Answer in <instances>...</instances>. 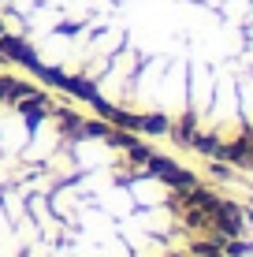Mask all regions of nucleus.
I'll return each instance as SVG.
<instances>
[{
  "label": "nucleus",
  "mask_w": 253,
  "mask_h": 257,
  "mask_svg": "<svg viewBox=\"0 0 253 257\" xmlns=\"http://www.w3.org/2000/svg\"><path fill=\"white\" fill-rule=\"evenodd\" d=\"M0 60H4V64H23V67H30V71L41 67L38 52L26 45L23 38H15V34H0Z\"/></svg>",
  "instance_id": "nucleus-1"
},
{
  "label": "nucleus",
  "mask_w": 253,
  "mask_h": 257,
  "mask_svg": "<svg viewBox=\"0 0 253 257\" xmlns=\"http://www.w3.org/2000/svg\"><path fill=\"white\" fill-rule=\"evenodd\" d=\"M30 93H38L34 82H23L15 75H0V101H19V97H30Z\"/></svg>",
  "instance_id": "nucleus-2"
},
{
  "label": "nucleus",
  "mask_w": 253,
  "mask_h": 257,
  "mask_svg": "<svg viewBox=\"0 0 253 257\" xmlns=\"http://www.w3.org/2000/svg\"><path fill=\"white\" fill-rule=\"evenodd\" d=\"M64 90L71 93V97H78V101H93V97H97V86H93V82H86V78H78V75H75V78L67 75Z\"/></svg>",
  "instance_id": "nucleus-3"
},
{
  "label": "nucleus",
  "mask_w": 253,
  "mask_h": 257,
  "mask_svg": "<svg viewBox=\"0 0 253 257\" xmlns=\"http://www.w3.org/2000/svg\"><path fill=\"white\" fill-rule=\"evenodd\" d=\"M104 142H108V146H116V149H130V146H138V135H134V131H119V127H108Z\"/></svg>",
  "instance_id": "nucleus-4"
},
{
  "label": "nucleus",
  "mask_w": 253,
  "mask_h": 257,
  "mask_svg": "<svg viewBox=\"0 0 253 257\" xmlns=\"http://www.w3.org/2000/svg\"><path fill=\"white\" fill-rule=\"evenodd\" d=\"M34 75H38V78H41V82H49V86H56V90H64V82H67V75H64V71H60V67H45V64H41L38 71H34Z\"/></svg>",
  "instance_id": "nucleus-5"
},
{
  "label": "nucleus",
  "mask_w": 253,
  "mask_h": 257,
  "mask_svg": "<svg viewBox=\"0 0 253 257\" xmlns=\"http://www.w3.org/2000/svg\"><path fill=\"white\" fill-rule=\"evenodd\" d=\"M108 127L112 123H104V119H82V138H104Z\"/></svg>",
  "instance_id": "nucleus-6"
},
{
  "label": "nucleus",
  "mask_w": 253,
  "mask_h": 257,
  "mask_svg": "<svg viewBox=\"0 0 253 257\" xmlns=\"http://www.w3.org/2000/svg\"><path fill=\"white\" fill-rule=\"evenodd\" d=\"M78 30H82L78 23H60L56 26V34H64V38H71V34H78Z\"/></svg>",
  "instance_id": "nucleus-7"
},
{
  "label": "nucleus",
  "mask_w": 253,
  "mask_h": 257,
  "mask_svg": "<svg viewBox=\"0 0 253 257\" xmlns=\"http://www.w3.org/2000/svg\"><path fill=\"white\" fill-rule=\"evenodd\" d=\"M0 34H8V26H4V19H0Z\"/></svg>",
  "instance_id": "nucleus-8"
}]
</instances>
